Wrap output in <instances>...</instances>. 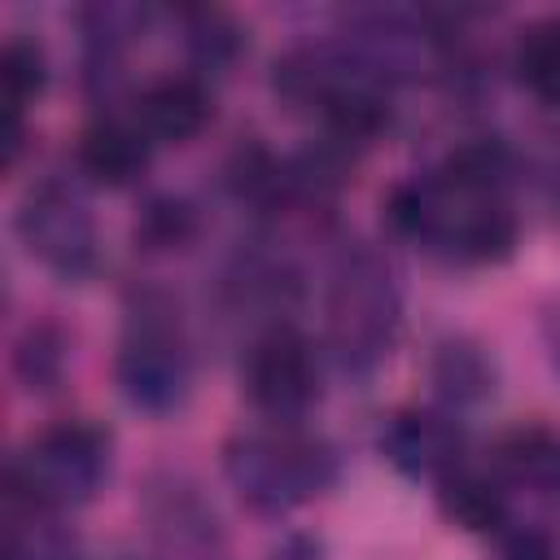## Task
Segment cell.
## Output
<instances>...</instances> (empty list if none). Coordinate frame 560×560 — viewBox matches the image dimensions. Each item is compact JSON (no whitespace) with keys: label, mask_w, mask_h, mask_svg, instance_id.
<instances>
[{"label":"cell","mask_w":560,"mask_h":560,"mask_svg":"<svg viewBox=\"0 0 560 560\" xmlns=\"http://www.w3.org/2000/svg\"><path fill=\"white\" fill-rule=\"evenodd\" d=\"M18 236H22L26 254L39 258L61 280L92 276V267L101 258L96 219H92L83 192L52 175L26 188V197L18 206Z\"/></svg>","instance_id":"6"},{"label":"cell","mask_w":560,"mask_h":560,"mask_svg":"<svg viewBox=\"0 0 560 560\" xmlns=\"http://www.w3.org/2000/svg\"><path fill=\"white\" fill-rule=\"evenodd\" d=\"M109 468V438L88 420L44 429L9 468V494L31 512H66L88 503Z\"/></svg>","instance_id":"4"},{"label":"cell","mask_w":560,"mask_h":560,"mask_svg":"<svg viewBox=\"0 0 560 560\" xmlns=\"http://www.w3.org/2000/svg\"><path fill=\"white\" fill-rule=\"evenodd\" d=\"M381 451L402 477L442 481L464 464V433L451 416L429 407H402L381 429Z\"/></svg>","instance_id":"8"},{"label":"cell","mask_w":560,"mask_h":560,"mask_svg":"<svg viewBox=\"0 0 560 560\" xmlns=\"http://www.w3.org/2000/svg\"><path fill=\"white\" fill-rule=\"evenodd\" d=\"M57 368H61V346L52 341L48 328H31L18 346V372L31 389H48L57 381Z\"/></svg>","instance_id":"18"},{"label":"cell","mask_w":560,"mask_h":560,"mask_svg":"<svg viewBox=\"0 0 560 560\" xmlns=\"http://www.w3.org/2000/svg\"><path fill=\"white\" fill-rule=\"evenodd\" d=\"M149 136L140 131V122H118V118H105V122H92L83 136H79V171L101 184V188H127L144 175L149 166Z\"/></svg>","instance_id":"10"},{"label":"cell","mask_w":560,"mask_h":560,"mask_svg":"<svg viewBox=\"0 0 560 560\" xmlns=\"http://www.w3.org/2000/svg\"><path fill=\"white\" fill-rule=\"evenodd\" d=\"M429 381H433V389H438L442 402H451V407H477V402H486L494 394L499 372H494V359L486 354L481 341H472V337H446L429 354Z\"/></svg>","instance_id":"12"},{"label":"cell","mask_w":560,"mask_h":560,"mask_svg":"<svg viewBox=\"0 0 560 560\" xmlns=\"http://www.w3.org/2000/svg\"><path fill=\"white\" fill-rule=\"evenodd\" d=\"M114 376L122 398L144 416H171L184 407L192 385V359L175 319H166V311L140 306L131 315L114 359Z\"/></svg>","instance_id":"5"},{"label":"cell","mask_w":560,"mask_h":560,"mask_svg":"<svg viewBox=\"0 0 560 560\" xmlns=\"http://www.w3.org/2000/svg\"><path fill=\"white\" fill-rule=\"evenodd\" d=\"M398 284L376 249H350L328 280V346L350 372L376 368L398 332Z\"/></svg>","instance_id":"3"},{"label":"cell","mask_w":560,"mask_h":560,"mask_svg":"<svg viewBox=\"0 0 560 560\" xmlns=\"http://www.w3.org/2000/svg\"><path fill=\"white\" fill-rule=\"evenodd\" d=\"M223 472L236 499L258 516H284L332 486V455L324 442L293 429L236 433L223 446Z\"/></svg>","instance_id":"2"},{"label":"cell","mask_w":560,"mask_h":560,"mask_svg":"<svg viewBox=\"0 0 560 560\" xmlns=\"http://www.w3.org/2000/svg\"><path fill=\"white\" fill-rule=\"evenodd\" d=\"M184 39H188V52L206 66V70H223L241 57L245 48V35L236 26L232 13L223 9H184Z\"/></svg>","instance_id":"15"},{"label":"cell","mask_w":560,"mask_h":560,"mask_svg":"<svg viewBox=\"0 0 560 560\" xmlns=\"http://www.w3.org/2000/svg\"><path fill=\"white\" fill-rule=\"evenodd\" d=\"M516 74L542 105H560V18H542L521 35Z\"/></svg>","instance_id":"14"},{"label":"cell","mask_w":560,"mask_h":560,"mask_svg":"<svg viewBox=\"0 0 560 560\" xmlns=\"http://www.w3.org/2000/svg\"><path fill=\"white\" fill-rule=\"evenodd\" d=\"M499 472L534 499H560V433L551 424L508 429L499 438Z\"/></svg>","instance_id":"11"},{"label":"cell","mask_w":560,"mask_h":560,"mask_svg":"<svg viewBox=\"0 0 560 560\" xmlns=\"http://www.w3.org/2000/svg\"><path fill=\"white\" fill-rule=\"evenodd\" d=\"M438 508L451 525L468 534H499L508 525V499L503 486L477 468H455L438 481Z\"/></svg>","instance_id":"13"},{"label":"cell","mask_w":560,"mask_h":560,"mask_svg":"<svg viewBox=\"0 0 560 560\" xmlns=\"http://www.w3.org/2000/svg\"><path fill=\"white\" fill-rule=\"evenodd\" d=\"M214 105L210 92L192 79V74H166L158 83H149L136 101V122L149 140L162 144H188L192 136L206 131Z\"/></svg>","instance_id":"9"},{"label":"cell","mask_w":560,"mask_h":560,"mask_svg":"<svg viewBox=\"0 0 560 560\" xmlns=\"http://www.w3.org/2000/svg\"><path fill=\"white\" fill-rule=\"evenodd\" d=\"M245 394L271 420H298L319 394V368L311 341L293 328L262 332L245 354Z\"/></svg>","instance_id":"7"},{"label":"cell","mask_w":560,"mask_h":560,"mask_svg":"<svg viewBox=\"0 0 560 560\" xmlns=\"http://www.w3.org/2000/svg\"><path fill=\"white\" fill-rule=\"evenodd\" d=\"M542 337H547V354H551V363H556V372H560V306L547 311V319H542Z\"/></svg>","instance_id":"20"},{"label":"cell","mask_w":560,"mask_h":560,"mask_svg":"<svg viewBox=\"0 0 560 560\" xmlns=\"http://www.w3.org/2000/svg\"><path fill=\"white\" fill-rule=\"evenodd\" d=\"M499 560H560V542L538 525L499 529Z\"/></svg>","instance_id":"19"},{"label":"cell","mask_w":560,"mask_h":560,"mask_svg":"<svg viewBox=\"0 0 560 560\" xmlns=\"http://www.w3.org/2000/svg\"><path fill=\"white\" fill-rule=\"evenodd\" d=\"M197 232V214L184 197H153L136 219V245L144 249H184Z\"/></svg>","instance_id":"16"},{"label":"cell","mask_w":560,"mask_h":560,"mask_svg":"<svg viewBox=\"0 0 560 560\" xmlns=\"http://www.w3.org/2000/svg\"><path fill=\"white\" fill-rule=\"evenodd\" d=\"M389 223L451 262H503L516 249V214L503 192L459 184L442 171L389 192Z\"/></svg>","instance_id":"1"},{"label":"cell","mask_w":560,"mask_h":560,"mask_svg":"<svg viewBox=\"0 0 560 560\" xmlns=\"http://www.w3.org/2000/svg\"><path fill=\"white\" fill-rule=\"evenodd\" d=\"M0 83H4V105L22 109L26 101H35L48 83V61H44V48L35 39H22L13 35L4 44V57H0Z\"/></svg>","instance_id":"17"}]
</instances>
